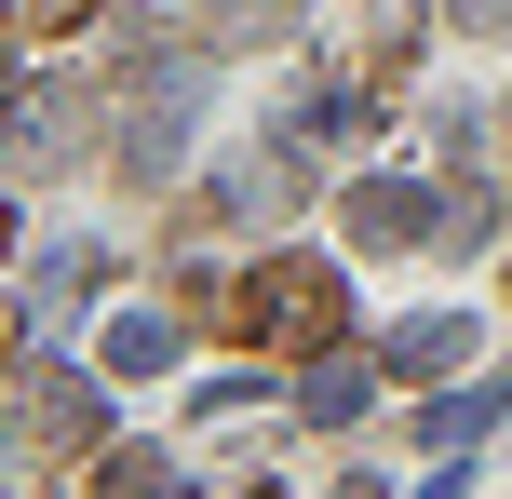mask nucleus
I'll return each instance as SVG.
<instances>
[{
    "instance_id": "nucleus-16",
    "label": "nucleus",
    "mask_w": 512,
    "mask_h": 499,
    "mask_svg": "<svg viewBox=\"0 0 512 499\" xmlns=\"http://www.w3.org/2000/svg\"><path fill=\"white\" fill-rule=\"evenodd\" d=\"M0 338H14V311H0Z\"/></svg>"
},
{
    "instance_id": "nucleus-9",
    "label": "nucleus",
    "mask_w": 512,
    "mask_h": 499,
    "mask_svg": "<svg viewBox=\"0 0 512 499\" xmlns=\"http://www.w3.org/2000/svg\"><path fill=\"white\" fill-rule=\"evenodd\" d=\"M297 419H364V365L351 351H310L297 365Z\"/></svg>"
},
{
    "instance_id": "nucleus-5",
    "label": "nucleus",
    "mask_w": 512,
    "mask_h": 499,
    "mask_svg": "<svg viewBox=\"0 0 512 499\" xmlns=\"http://www.w3.org/2000/svg\"><path fill=\"white\" fill-rule=\"evenodd\" d=\"M81 311H95V243H68V257L27 270V324H41V338H68Z\"/></svg>"
},
{
    "instance_id": "nucleus-11",
    "label": "nucleus",
    "mask_w": 512,
    "mask_h": 499,
    "mask_svg": "<svg viewBox=\"0 0 512 499\" xmlns=\"http://www.w3.org/2000/svg\"><path fill=\"white\" fill-rule=\"evenodd\" d=\"M95 499H176V459H162V446H108Z\"/></svg>"
},
{
    "instance_id": "nucleus-8",
    "label": "nucleus",
    "mask_w": 512,
    "mask_h": 499,
    "mask_svg": "<svg viewBox=\"0 0 512 499\" xmlns=\"http://www.w3.org/2000/svg\"><path fill=\"white\" fill-rule=\"evenodd\" d=\"M499 419H512V378H486V392H445L432 419H418V446H486Z\"/></svg>"
},
{
    "instance_id": "nucleus-6",
    "label": "nucleus",
    "mask_w": 512,
    "mask_h": 499,
    "mask_svg": "<svg viewBox=\"0 0 512 499\" xmlns=\"http://www.w3.org/2000/svg\"><path fill=\"white\" fill-rule=\"evenodd\" d=\"M378 365H391V378H445V365H472V324H459V311H418V324L378 338Z\"/></svg>"
},
{
    "instance_id": "nucleus-4",
    "label": "nucleus",
    "mask_w": 512,
    "mask_h": 499,
    "mask_svg": "<svg viewBox=\"0 0 512 499\" xmlns=\"http://www.w3.org/2000/svg\"><path fill=\"white\" fill-rule=\"evenodd\" d=\"M95 419H108V405H95V378H27V405H14V432H27V446H95Z\"/></svg>"
},
{
    "instance_id": "nucleus-15",
    "label": "nucleus",
    "mask_w": 512,
    "mask_h": 499,
    "mask_svg": "<svg viewBox=\"0 0 512 499\" xmlns=\"http://www.w3.org/2000/svg\"><path fill=\"white\" fill-rule=\"evenodd\" d=\"M0 108H14V54H0Z\"/></svg>"
},
{
    "instance_id": "nucleus-7",
    "label": "nucleus",
    "mask_w": 512,
    "mask_h": 499,
    "mask_svg": "<svg viewBox=\"0 0 512 499\" xmlns=\"http://www.w3.org/2000/svg\"><path fill=\"white\" fill-rule=\"evenodd\" d=\"M189 27H203L216 54H256V41H297V0H203Z\"/></svg>"
},
{
    "instance_id": "nucleus-2",
    "label": "nucleus",
    "mask_w": 512,
    "mask_h": 499,
    "mask_svg": "<svg viewBox=\"0 0 512 499\" xmlns=\"http://www.w3.org/2000/svg\"><path fill=\"white\" fill-rule=\"evenodd\" d=\"M0 135H14V162H41V176H54V162L95 149V95H81V81H27V95L0 108Z\"/></svg>"
},
{
    "instance_id": "nucleus-17",
    "label": "nucleus",
    "mask_w": 512,
    "mask_h": 499,
    "mask_svg": "<svg viewBox=\"0 0 512 499\" xmlns=\"http://www.w3.org/2000/svg\"><path fill=\"white\" fill-rule=\"evenodd\" d=\"M0 243H14V216H0Z\"/></svg>"
},
{
    "instance_id": "nucleus-1",
    "label": "nucleus",
    "mask_w": 512,
    "mask_h": 499,
    "mask_svg": "<svg viewBox=\"0 0 512 499\" xmlns=\"http://www.w3.org/2000/svg\"><path fill=\"white\" fill-rule=\"evenodd\" d=\"M243 324H256L270 351H337V338H351V284H337V257H270V270L243 284Z\"/></svg>"
},
{
    "instance_id": "nucleus-18",
    "label": "nucleus",
    "mask_w": 512,
    "mask_h": 499,
    "mask_svg": "<svg viewBox=\"0 0 512 499\" xmlns=\"http://www.w3.org/2000/svg\"><path fill=\"white\" fill-rule=\"evenodd\" d=\"M0 499H14V486H0Z\"/></svg>"
},
{
    "instance_id": "nucleus-14",
    "label": "nucleus",
    "mask_w": 512,
    "mask_h": 499,
    "mask_svg": "<svg viewBox=\"0 0 512 499\" xmlns=\"http://www.w3.org/2000/svg\"><path fill=\"white\" fill-rule=\"evenodd\" d=\"M337 499H378V473H351V486H337Z\"/></svg>"
},
{
    "instance_id": "nucleus-12",
    "label": "nucleus",
    "mask_w": 512,
    "mask_h": 499,
    "mask_svg": "<svg viewBox=\"0 0 512 499\" xmlns=\"http://www.w3.org/2000/svg\"><path fill=\"white\" fill-rule=\"evenodd\" d=\"M95 0H14V27H81Z\"/></svg>"
},
{
    "instance_id": "nucleus-10",
    "label": "nucleus",
    "mask_w": 512,
    "mask_h": 499,
    "mask_svg": "<svg viewBox=\"0 0 512 499\" xmlns=\"http://www.w3.org/2000/svg\"><path fill=\"white\" fill-rule=\"evenodd\" d=\"M162 351H176L162 311H122V324H108V378H162Z\"/></svg>"
},
{
    "instance_id": "nucleus-3",
    "label": "nucleus",
    "mask_w": 512,
    "mask_h": 499,
    "mask_svg": "<svg viewBox=\"0 0 512 499\" xmlns=\"http://www.w3.org/2000/svg\"><path fill=\"white\" fill-rule=\"evenodd\" d=\"M351 243H378V257H432V243H445V203H432L418 176H364V189H351Z\"/></svg>"
},
{
    "instance_id": "nucleus-13",
    "label": "nucleus",
    "mask_w": 512,
    "mask_h": 499,
    "mask_svg": "<svg viewBox=\"0 0 512 499\" xmlns=\"http://www.w3.org/2000/svg\"><path fill=\"white\" fill-rule=\"evenodd\" d=\"M445 14H459V27H499V14H512V0H445Z\"/></svg>"
}]
</instances>
